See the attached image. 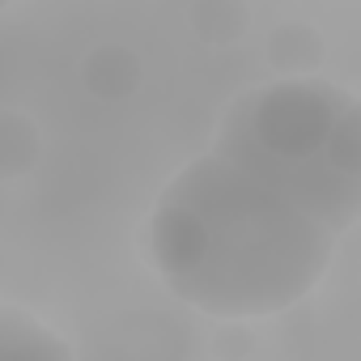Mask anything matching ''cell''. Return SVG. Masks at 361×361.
<instances>
[{"mask_svg": "<svg viewBox=\"0 0 361 361\" xmlns=\"http://www.w3.org/2000/svg\"><path fill=\"white\" fill-rule=\"evenodd\" d=\"M336 234L217 153L183 166L149 217L157 276L221 319H259L306 298L331 264Z\"/></svg>", "mask_w": 361, "mask_h": 361, "instance_id": "cell-1", "label": "cell"}, {"mask_svg": "<svg viewBox=\"0 0 361 361\" xmlns=\"http://www.w3.org/2000/svg\"><path fill=\"white\" fill-rule=\"evenodd\" d=\"M213 153L340 234L361 217V102L327 81H272L230 102Z\"/></svg>", "mask_w": 361, "mask_h": 361, "instance_id": "cell-2", "label": "cell"}, {"mask_svg": "<svg viewBox=\"0 0 361 361\" xmlns=\"http://www.w3.org/2000/svg\"><path fill=\"white\" fill-rule=\"evenodd\" d=\"M0 361H73L64 340L18 306L0 314Z\"/></svg>", "mask_w": 361, "mask_h": 361, "instance_id": "cell-3", "label": "cell"}]
</instances>
